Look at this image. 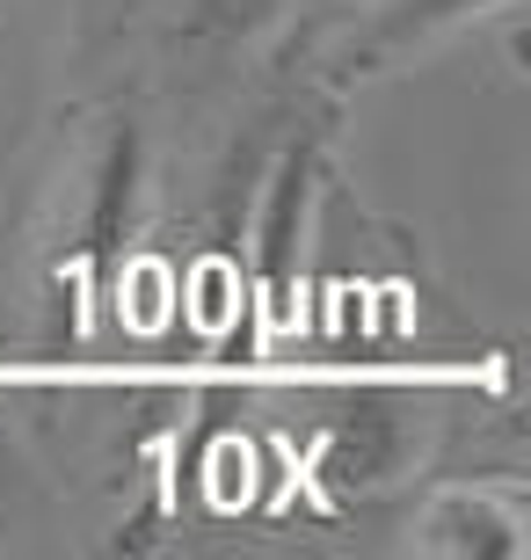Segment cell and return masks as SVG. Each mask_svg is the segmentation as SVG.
Segmentation results:
<instances>
[{"instance_id":"5","label":"cell","mask_w":531,"mask_h":560,"mask_svg":"<svg viewBox=\"0 0 531 560\" xmlns=\"http://www.w3.org/2000/svg\"><path fill=\"white\" fill-rule=\"evenodd\" d=\"M291 0H175V22H168V44L183 51V59H233L247 44L263 37L269 22L285 15Z\"/></svg>"},{"instance_id":"3","label":"cell","mask_w":531,"mask_h":560,"mask_svg":"<svg viewBox=\"0 0 531 560\" xmlns=\"http://www.w3.org/2000/svg\"><path fill=\"white\" fill-rule=\"evenodd\" d=\"M495 8H510V0H371V15L343 44V73H386L393 59H408V51L495 15Z\"/></svg>"},{"instance_id":"1","label":"cell","mask_w":531,"mask_h":560,"mask_svg":"<svg viewBox=\"0 0 531 560\" xmlns=\"http://www.w3.org/2000/svg\"><path fill=\"white\" fill-rule=\"evenodd\" d=\"M131 197H139V125L131 117H95L81 145L66 153L59 175V226L44 241L51 284H73V299L103 291L124 262V233H131Z\"/></svg>"},{"instance_id":"6","label":"cell","mask_w":531,"mask_h":560,"mask_svg":"<svg viewBox=\"0 0 531 560\" xmlns=\"http://www.w3.org/2000/svg\"><path fill=\"white\" fill-rule=\"evenodd\" d=\"M0 480H8V436H0Z\"/></svg>"},{"instance_id":"2","label":"cell","mask_w":531,"mask_h":560,"mask_svg":"<svg viewBox=\"0 0 531 560\" xmlns=\"http://www.w3.org/2000/svg\"><path fill=\"white\" fill-rule=\"evenodd\" d=\"M321 153H327V103L299 117L277 161L263 175V197H255V277H263V299L285 306L291 299V277H299V233H307V211H313V183H321Z\"/></svg>"},{"instance_id":"4","label":"cell","mask_w":531,"mask_h":560,"mask_svg":"<svg viewBox=\"0 0 531 560\" xmlns=\"http://www.w3.org/2000/svg\"><path fill=\"white\" fill-rule=\"evenodd\" d=\"M415 553H451V560H517L524 553V517L488 488H437L408 532Z\"/></svg>"}]
</instances>
